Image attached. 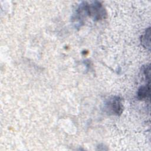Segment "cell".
<instances>
[{
  "instance_id": "6da1fadb",
  "label": "cell",
  "mask_w": 151,
  "mask_h": 151,
  "mask_svg": "<svg viewBox=\"0 0 151 151\" xmlns=\"http://www.w3.org/2000/svg\"><path fill=\"white\" fill-rule=\"evenodd\" d=\"M106 15L105 8L100 2H83L76 10L73 20L80 27L84 23V19L87 17L92 18L94 21H99L104 19Z\"/></svg>"
},
{
  "instance_id": "7a4b0ae2",
  "label": "cell",
  "mask_w": 151,
  "mask_h": 151,
  "mask_svg": "<svg viewBox=\"0 0 151 151\" xmlns=\"http://www.w3.org/2000/svg\"><path fill=\"white\" fill-rule=\"evenodd\" d=\"M105 111L109 114L120 115L123 111L122 100L119 96L109 98L104 104Z\"/></svg>"
},
{
  "instance_id": "3957f363",
  "label": "cell",
  "mask_w": 151,
  "mask_h": 151,
  "mask_svg": "<svg viewBox=\"0 0 151 151\" xmlns=\"http://www.w3.org/2000/svg\"><path fill=\"white\" fill-rule=\"evenodd\" d=\"M137 98L139 100H150V83L139 87L137 91Z\"/></svg>"
},
{
  "instance_id": "277c9868",
  "label": "cell",
  "mask_w": 151,
  "mask_h": 151,
  "mask_svg": "<svg viewBox=\"0 0 151 151\" xmlns=\"http://www.w3.org/2000/svg\"><path fill=\"white\" fill-rule=\"evenodd\" d=\"M150 27L147 28L145 33L140 37V42L142 45L146 48L150 50Z\"/></svg>"
},
{
  "instance_id": "5b68a950",
  "label": "cell",
  "mask_w": 151,
  "mask_h": 151,
  "mask_svg": "<svg viewBox=\"0 0 151 151\" xmlns=\"http://www.w3.org/2000/svg\"><path fill=\"white\" fill-rule=\"evenodd\" d=\"M150 65H146L145 66H143L142 67V72L143 76L145 77V78L146 80H147L149 82L150 80Z\"/></svg>"
}]
</instances>
